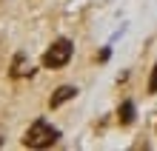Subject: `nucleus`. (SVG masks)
<instances>
[{
    "label": "nucleus",
    "instance_id": "obj_1",
    "mask_svg": "<svg viewBox=\"0 0 157 151\" xmlns=\"http://www.w3.org/2000/svg\"><path fill=\"white\" fill-rule=\"evenodd\" d=\"M57 137H60V131L49 126L46 120H37V123H32L29 131L23 134V145L26 148H49L57 143Z\"/></svg>",
    "mask_w": 157,
    "mask_h": 151
},
{
    "label": "nucleus",
    "instance_id": "obj_7",
    "mask_svg": "<svg viewBox=\"0 0 157 151\" xmlns=\"http://www.w3.org/2000/svg\"><path fill=\"white\" fill-rule=\"evenodd\" d=\"M0 143H3V140H0Z\"/></svg>",
    "mask_w": 157,
    "mask_h": 151
},
{
    "label": "nucleus",
    "instance_id": "obj_6",
    "mask_svg": "<svg viewBox=\"0 0 157 151\" xmlns=\"http://www.w3.org/2000/svg\"><path fill=\"white\" fill-rule=\"evenodd\" d=\"M149 94H157V63H154L151 77H149Z\"/></svg>",
    "mask_w": 157,
    "mask_h": 151
},
{
    "label": "nucleus",
    "instance_id": "obj_2",
    "mask_svg": "<svg viewBox=\"0 0 157 151\" xmlns=\"http://www.w3.org/2000/svg\"><path fill=\"white\" fill-rule=\"evenodd\" d=\"M71 54H75V46H71L66 37H60V40H54L49 49H46L43 69H63V66L71 60Z\"/></svg>",
    "mask_w": 157,
    "mask_h": 151
},
{
    "label": "nucleus",
    "instance_id": "obj_5",
    "mask_svg": "<svg viewBox=\"0 0 157 151\" xmlns=\"http://www.w3.org/2000/svg\"><path fill=\"white\" fill-rule=\"evenodd\" d=\"M20 74H34V69H32V66L26 69V66H23V54H17L14 66H12V77H20Z\"/></svg>",
    "mask_w": 157,
    "mask_h": 151
},
{
    "label": "nucleus",
    "instance_id": "obj_4",
    "mask_svg": "<svg viewBox=\"0 0 157 151\" xmlns=\"http://www.w3.org/2000/svg\"><path fill=\"white\" fill-rule=\"evenodd\" d=\"M117 120H120V126H132V123H134V103L132 100H126L123 106H120Z\"/></svg>",
    "mask_w": 157,
    "mask_h": 151
},
{
    "label": "nucleus",
    "instance_id": "obj_3",
    "mask_svg": "<svg viewBox=\"0 0 157 151\" xmlns=\"http://www.w3.org/2000/svg\"><path fill=\"white\" fill-rule=\"evenodd\" d=\"M77 97V89L75 86H60V89H54V94L49 97V106L52 108H60L63 103H69V100H75Z\"/></svg>",
    "mask_w": 157,
    "mask_h": 151
}]
</instances>
